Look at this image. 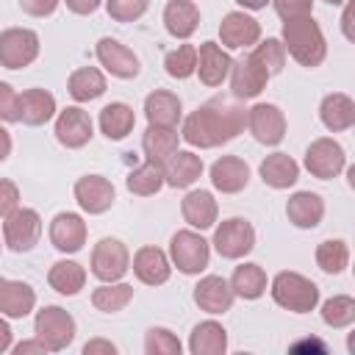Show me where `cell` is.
Returning a JSON list of instances; mask_svg holds the SVG:
<instances>
[{
  "instance_id": "cell-1",
  "label": "cell",
  "mask_w": 355,
  "mask_h": 355,
  "mask_svg": "<svg viewBox=\"0 0 355 355\" xmlns=\"http://www.w3.org/2000/svg\"><path fill=\"white\" fill-rule=\"evenodd\" d=\"M244 125H247V108L227 100H211L183 119L180 139L191 147L211 150L236 139L244 130Z\"/></svg>"
},
{
  "instance_id": "cell-2",
  "label": "cell",
  "mask_w": 355,
  "mask_h": 355,
  "mask_svg": "<svg viewBox=\"0 0 355 355\" xmlns=\"http://www.w3.org/2000/svg\"><path fill=\"white\" fill-rule=\"evenodd\" d=\"M280 42H283L286 53L297 64H302L308 69L319 67L324 61V55H327L324 33H322L319 22L311 14L308 17H297V19H286L283 22V39Z\"/></svg>"
},
{
  "instance_id": "cell-3",
  "label": "cell",
  "mask_w": 355,
  "mask_h": 355,
  "mask_svg": "<svg viewBox=\"0 0 355 355\" xmlns=\"http://www.w3.org/2000/svg\"><path fill=\"white\" fill-rule=\"evenodd\" d=\"M272 300L291 313H311L319 305V286L300 272H277L269 283Z\"/></svg>"
},
{
  "instance_id": "cell-4",
  "label": "cell",
  "mask_w": 355,
  "mask_h": 355,
  "mask_svg": "<svg viewBox=\"0 0 355 355\" xmlns=\"http://www.w3.org/2000/svg\"><path fill=\"white\" fill-rule=\"evenodd\" d=\"M169 261L183 275H200L208 269L211 244L197 230H178L169 241Z\"/></svg>"
},
{
  "instance_id": "cell-5",
  "label": "cell",
  "mask_w": 355,
  "mask_h": 355,
  "mask_svg": "<svg viewBox=\"0 0 355 355\" xmlns=\"http://www.w3.org/2000/svg\"><path fill=\"white\" fill-rule=\"evenodd\" d=\"M33 333L50 352H61L75 338V319L58 305H44L33 319Z\"/></svg>"
},
{
  "instance_id": "cell-6",
  "label": "cell",
  "mask_w": 355,
  "mask_h": 355,
  "mask_svg": "<svg viewBox=\"0 0 355 355\" xmlns=\"http://www.w3.org/2000/svg\"><path fill=\"white\" fill-rule=\"evenodd\" d=\"M42 239V216L33 208H17L3 219V244L11 252H31Z\"/></svg>"
},
{
  "instance_id": "cell-7",
  "label": "cell",
  "mask_w": 355,
  "mask_h": 355,
  "mask_svg": "<svg viewBox=\"0 0 355 355\" xmlns=\"http://www.w3.org/2000/svg\"><path fill=\"white\" fill-rule=\"evenodd\" d=\"M211 244H214V250L222 258L239 261L247 252H252V247H255V227L247 219H241V216H230L222 225H216Z\"/></svg>"
},
{
  "instance_id": "cell-8",
  "label": "cell",
  "mask_w": 355,
  "mask_h": 355,
  "mask_svg": "<svg viewBox=\"0 0 355 355\" xmlns=\"http://www.w3.org/2000/svg\"><path fill=\"white\" fill-rule=\"evenodd\" d=\"M130 269V252L119 239H100L92 250V275L100 283H116Z\"/></svg>"
},
{
  "instance_id": "cell-9",
  "label": "cell",
  "mask_w": 355,
  "mask_h": 355,
  "mask_svg": "<svg viewBox=\"0 0 355 355\" xmlns=\"http://www.w3.org/2000/svg\"><path fill=\"white\" fill-rule=\"evenodd\" d=\"M39 55V33L31 28H6L0 33V67L22 69Z\"/></svg>"
},
{
  "instance_id": "cell-10",
  "label": "cell",
  "mask_w": 355,
  "mask_h": 355,
  "mask_svg": "<svg viewBox=\"0 0 355 355\" xmlns=\"http://www.w3.org/2000/svg\"><path fill=\"white\" fill-rule=\"evenodd\" d=\"M347 166V153L344 147L330 139V136H322V139H313L305 150V169L319 178V180H330V178H338Z\"/></svg>"
},
{
  "instance_id": "cell-11",
  "label": "cell",
  "mask_w": 355,
  "mask_h": 355,
  "mask_svg": "<svg viewBox=\"0 0 355 355\" xmlns=\"http://www.w3.org/2000/svg\"><path fill=\"white\" fill-rule=\"evenodd\" d=\"M247 128L255 141L275 147L286 139V114L275 103H255L247 111Z\"/></svg>"
},
{
  "instance_id": "cell-12",
  "label": "cell",
  "mask_w": 355,
  "mask_h": 355,
  "mask_svg": "<svg viewBox=\"0 0 355 355\" xmlns=\"http://www.w3.org/2000/svg\"><path fill=\"white\" fill-rule=\"evenodd\" d=\"M94 136V125L92 116L80 108V105H67L64 111H58L55 116V139L67 147V150H80L92 141Z\"/></svg>"
},
{
  "instance_id": "cell-13",
  "label": "cell",
  "mask_w": 355,
  "mask_h": 355,
  "mask_svg": "<svg viewBox=\"0 0 355 355\" xmlns=\"http://www.w3.org/2000/svg\"><path fill=\"white\" fill-rule=\"evenodd\" d=\"M72 191H75L78 205L86 214H94V216L97 214H105L114 205V200H116L114 183L108 178H103V175H83V178H78Z\"/></svg>"
},
{
  "instance_id": "cell-14",
  "label": "cell",
  "mask_w": 355,
  "mask_h": 355,
  "mask_svg": "<svg viewBox=\"0 0 355 355\" xmlns=\"http://www.w3.org/2000/svg\"><path fill=\"white\" fill-rule=\"evenodd\" d=\"M230 89H233V97L239 100H250V97H258L266 83H269V72L252 58V55H244L239 61L230 64Z\"/></svg>"
},
{
  "instance_id": "cell-15",
  "label": "cell",
  "mask_w": 355,
  "mask_h": 355,
  "mask_svg": "<svg viewBox=\"0 0 355 355\" xmlns=\"http://www.w3.org/2000/svg\"><path fill=\"white\" fill-rule=\"evenodd\" d=\"M219 39H222V47L225 50L252 47L261 39V25H258V19H252L244 11H230L219 22Z\"/></svg>"
},
{
  "instance_id": "cell-16",
  "label": "cell",
  "mask_w": 355,
  "mask_h": 355,
  "mask_svg": "<svg viewBox=\"0 0 355 355\" xmlns=\"http://www.w3.org/2000/svg\"><path fill=\"white\" fill-rule=\"evenodd\" d=\"M97 53V61L105 67V72H111L114 78H122V80H130L139 75V58L130 47H125L122 42L111 39V36H103L94 47Z\"/></svg>"
},
{
  "instance_id": "cell-17",
  "label": "cell",
  "mask_w": 355,
  "mask_h": 355,
  "mask_svg": "<svg viewBox=\"0 0 355 355\" xmlns=\"http://www.w3.org/2000/svg\"><path fill=\"white\" fill-rule=\"evenodd\" d=\"M50 244L58 252H78L86 244V222L80 214L61 211L50 222Z\"/></svg>"
},
{
  "instance_id": "cell-18",
  "label": "cell",
  "mask_w": 355,
  "mask_h": 355,
  "mask_svg": "<svg viewBox=\"0 0 355 355\" xmlns=\"http://www.w3.org/2000/svg\"><path fill=\"white\" fill-rule=\"evenodd\" d=\"M233 300H236V294H233L230 283L219 275H205L194 286V302L200 305V311H205L211 316L227 313L233 308Z\"/></svg>"
},
{
  "instance_id": "cell-19",
  "label": "cell",
  "mask_w": 355,
  "mask_h": 355,
  "mask_svg": "<svg viewBox=\"0 0 355 355\" xmlns=\"http://www.w3.org/2000/svg\"><path fill=\"white\" fill-rule=\"evenodd\" d=\"M211 183L222 194H239L250 183V166L239 155H222L211 164Z\"/></svg>"
},
{
  "instance_id": "cell-20",
  "label": "cell",
  "mask_w": 355,
  "mask_h": 355,
  "mask_svg": "<svg viewBox=\"0 0 355 355\" xmlns=\"http://www.w3.org/2000/svg\"><path fill=\"white\" fill-rule=\"evenodd\" d=\"M130 269L144 286H164L172 275V261L158 247H141V250H136Z\"/></svg>"
},
{
  "instance_id": "cell-21",
  "label": "cell",
  "mask_w": 355,
  "mask_h": 355,
  "mask_svg": "<svg viewBox=\"0 0 355 355\" xmlns=\"http://www.w3.org/2000/svg\"><path fill=\"white\" fill-rule=\"evenodd\" d=\"M230 64L233 58L227 55V50L216 42H202L200 50H197V75H200V83L205 86H222V80L227 78L230 72Z\"/></svg>"
},
{
  "instance_id": "cell-22",
  "label": "cell",
  "mask_w": 355,
  "mask_h": 355,
  "mask_svg": "<svg viewBox=\"0 0 355 355\" xmlns=\"http://www.w3.org/2000/svg\"><path fill=\"white\" fill-rule=\"evenodd\" d=\"M286 216L300 230H313L324 216V200L316 191H297L286 202Z\"/></svg>"
},
{
  "instance_id": "cell-23",
  "label": "cell",
  "mask_w": 355,
  "mask_h": 355,
  "mask_svg": "<svg viewBox=\"0 0 355 355\" xmlns=\"http://www.w3.org/2000/svg\"><path fill=\"white\" fill-rule=\"evenodd\" d=\"M319 119L330 133L349 130L355 125V100L344 92H333L319 105Z\"/></svg>"
},
{
  "instance_id": "cell-24",
  "label": "cell",
  "mask_w": 355,
  "mask_h": 355,
  "mask_svg": "<svg viewBox=\"0 0 355 355\" xmlns=\"http://www.w3.org/2000/svg\"><path fill=\"white\" fill-rule=\"evenodd\" d=\"M202 175V158L191 150H178L164 164V183L172 189H189Z\"/></svg>"
},
{
  "instance_id": "cell-25",
  "label": "cell",
  "mask_w": 355,
  "mask_h": 355,
  "mask_svg": "<svg viewBox=\"0 0 355 355\" xmlns=\"http://www.w3.org/2000/svg\"><path fill=\"white\" fill-rule=\"evenodd\" d=\"M180 214H183V219H186L191 227L208 230V227H214V222H216L219 205H216V200H214L211 191H205V189H191V191L183 197V202H180Z\"/></svg>"
},
{
  "instance_id": "cell-26",
  "label": "cell",
  "mask_w": 355,
  "mask_h": 355,
  "mask_svg": "<svg viewBox=\"0 0 355 355\" xmlns=\"http://www.w3.org/2000/svg\"><path fill=\"white\" fill-rule=\"evenodd\" d=\"M164 28L175 39H189L200 28V8L194 0H169L164 6Z\"/></svg>"
},
{
  "instance_id": "cell-27",
  "label": "cell",
  "mask_w": 355,
  "mask_h": 355,
  "mask_svg": "<svg viewBox=\"0 0 355 355\" xmlns=\"http://www.w3.org/2000/svg\"><path fill=\"white\" fill-rule=\"evenodd\" d=\"M55 116V97L47 89H28L19 94V122L39 128Z\"/></svg>"
},
{
  "instance_id": "cell-28",
  "label": "cell",
  "mask_w": 355,
  "mask_h": 355,
  "mask_svg": "<svg viewBox=\"0 0 355 355\" xmlns=\"http://www.w3.org/2000/svg\"><path fill=\"white\" fill-rule=\"evenodd\" d=\"M258 172H261V180L269 186V189H288V186H294L297 180H300V164L291 158V155H286V153H272V155H266L263 161H261V166H258Z\"/></svg>"
},
{
  "instance_id": "cell-29",
  "label": "cell",
  "mask_w": 355,
  "mask_h": 355,
  "mask_svg": "<svg viewBox=\"0 0 355 355\" xmlns=\"http://www.w3.org/2000/svg\"><path fill=\"white\" fill-rule=\"evenodd\" d=\"M178 144H180L178 130L166 128V125H150L141 136V150H144L147 161H155L161 166L178 153Z\"/></svg>"
},
{
  "instance_id": "cell-30",
  "label": "cell",
  "mask_w": 355,
  "mask_h": 355,
  "mask_svg": "<svg viewBox=\"0 0 355 355\" xmlns=\"http://www.w3.org/2000/svg\"><path fill=\"white\" fill-rule=\"evenodd\" d=\"M144 116L150 125H166V128H175L183 116V105H180V97L172 94V92H153L147 94L144 100Z\"/></svg>"
},
{
  "instance_id": "cell-31",
  "label": "cell",
  "mask_w": 355,
  "mask_h": 355,
  "mask_svg": "<svg viewBox=\"0 0 355 355\" xmlns=\"http://www.w3.org/2000/svg\"><path fill=\"white\" fill-rule=\"evenodd\" d=\"M189 349H191V355H222L227 349V330L219 322L205 319V322L194 324V330L189 336Z\"/></svg>"
},
{
  "instance_id": "cell-32",
  "label": "cell",
  "mask_w": 355,
  "mask_h": 355,
  "mask_svg": "<svg viewBox=\"0 0 355 355\" xmlns=\"http://www.w3.org/2000/svg\"><path fill=\"white\" fill-rule=\"evenodd\" d=\"M36 305V291L22 283V280H6L3 294H0V313L8 319H22L33 311Z\"/></svg>"
},
{
  "instance_id": "cell-33",
  "label": "cell",
  "mask_w": 355,
  "mask_h": 355,
  "mask_svg": "<svg viewBox=\"0 0 355 355\" xmlns=\"http://www.w3.org/2000/svg\"><path fill=\"white\" fill-rule=\"evenodd\" d=\"M47 283L53 291L64 294V297H75L80 294V288L86 286V269L78 261H55L47 272Z\"/></svg>"
},
{
  "instance_id": "cell-34",
  "label": "cell",
  "mask_w": 355,
  "mask_h": 355,
  "mask_svg": "<svg viewBox=\"0 0 355 355\" xmlns=\"http://www.w3.org/2000/svg\"><path fill=\"white\" fill-rule=\"evenodd\" d=\"M67 92L75 103H92L105 92V75L97 67H80L69 75Z\"/></svg>"
},
{
  "instance_id": "cell-35",
  "label": "cell",
  "mask_w": 355,
  "mask_h": 355,
  "mask_svg": "<svg viewBox=\"0 0 355 355\" xmlns=\"http://www.w3.org/2000/svg\"><path fill=\"white\" fill-rule=\"evenodd\" d=\"M97 122H100V130H103V136L108 141H119V139H125L133 130L136 114H133V108L128 103H108L100 111V119Z\"/></svg>"
},
{
  "instance_id": "cell-36",
  "label": "cell",
  "mask_w": 355,
  "mask_h": 355,
  "mask_svg": "<svg viewBox=\"0 0 355 355\" xmlns=\"http://www.w3.org/2000/svg\"><path fill=\"white\" fill-rule=\"evenodd\" d=\"M227 283H230L233 294L241 297V300H258L266 291V286H269L266 272L258 263H241V266H236L233 269V277Z\"/></svg>"
},
{
  "instance_id": "cell-37",
  "label": "cell",
  "mask_w": 355,
  "mask_h": 355,
  "mask_svg": "<svg viewBox=\"0 0 355 355\" xmlns=\"http://www.w3.org/2000/svg\"><path fill=\"white\" fill-rule=\"evenodd\" d=\"M125 186H128V191L136 194V197L158 194L161 186H164V166L155 164V161H144L141 166L130 169V175L125 178Z\"/></svg>"
},
{
  "instance_id": "cell-38",
  "label": "cell",
  "mask_w": 355,
  "mask_h": 355,
  "mask_svg": "<svg viewBox=\"0 0 355 355\" xmlns=\"http://www.w3.org/2000/svg\"><path fill=\"white\" fill-rule=\"evenodd\" d=\"M130 300H133V286H130V283H122V280H116V283H103V286H97V288L92 291V305H94L97 311H103V313H116V311H122Z\"/></svg>"
},
{
  "instance_id": "cell-39",
  "label": "cell",
  "mask_w": 355,
  "mask_h": 355,
  "mask_svg": "<svg viewBox=\"0 0 355 355\" xmlns=\"http://www.w3.org/2000/svg\"><path fill=\"white\" fill-rule=\"evenodd\" d=\"M316 263L327 275H341L349 266V247L344 239H327L316 247Z\"/></svg>"
},
{
  "instance_id": "cell-40",
  "label": "cell",
  "mask_w": 355,
  "mask_h": 355,
  "mask_svg": "<svg viewBox=\"0 0 355 355\" xmlns=\"http://www.w3.org/2000/svg\"><path fill=\"white\" fill-rule=\"evenodd\" d=\"M322 322L333 330H344L355 322V300L349 294H336L322 302Z\"/></svg>"
},
{
  "instance_id": "cell-41",
  "label": "cell",
  "mask_w": 355,
  "mask_h": 355,
  "mask_svg": "<svg viewBox=\"0 0 355 355\" xmlns=\"http://www.w3.org/2000/svg\"><path fill=\"white\" fill-rule=\"evenodd\" d=\"M164 67H166V75H169V78H178V80L191 78L194 69H197V47H194V44H180V47H175L172 53H166Z\"/></svg>"
},
{
  "instance_id": "cell-42",
  "label": "cell",
  "mask_w": 355,
  "mask_h": 355,
  "mask_svg": "<svg viewBox=\"0 0 355 355\" xmlns=\"http://www.w3.org/2000/svg\"><path fill=\"white\" fill-rule=\"evenodd\" d=\"M269 75H277V72H283V67H286V47H283V42L280 39H263L261 44H255V50L250 53Z\"/></svg>"
},
{
  "instance_id": "cell-43",
  "label": "cell",
  "mask_w": 355,
  "mask_h": 355,
  "mask_svg": "<svg viewBox=\"0 0 355 355\" xmlns=\"http://www.w3.org/2000/svg\"><path fill=\"white\" fill-rule=\"evenodd\" d=\"M144 352L147 355H180V341L166 327H150L144 336Z\"/></svg>"
},
{
  "instance_id": "cell-44",
  "label": "cell",
  "mask_w": 355,
  "mask_h": 355,
  "mask_svg": "<svg viewBox=\"0 0 355 355\" xmlns=\"http://www.w3.org/2000/svg\"><path fill=\"white\" fill-rule=\"evenodd\" d=\"M150 0H105L108 17L116 22H136L147 11Z\"/></svg>"
},
{
  "instance_id": "cell-45",
  "label": "cell",
  "mask_w": 355,
  "mask_h": 355,
  "mask_svg": "<svg viewBox=\"0 0 355 355\" xmlns=\"http://www.w3.org/2000/svg\"><path fill=\"white\" fill-rule=\"evenodd\" d=\"M0 122H19V94L6 80H0Z\"/></svg>"
},
{
  "instance_id": "cell-46",
  "label": "cell",
  "mask_w": 355,
  "mask_h": 355,
  "mask_svg": "<svg viewBox=\"0 0 355 355\" xmlns=\"http://www.w3.org/2000/svg\"><path fill=\"white\" fill-rule=\"evenodd\" d=\"M277 17L286 19H297V17H308L313 11V0H272Z\"/></svg>"
},
{
  "instance_id": "cell-47",
  "label": "cell",
  "mask_w": 355,
  "mask_h": 355,
  "mask_svg": "<svg viewBox=\"0 0 355 355\" xmlns=\"http://www.w3.org/2000/svg\"><path fill=\"white\" fill-rule=\"evenodd\" d=\"M19 208V189L14 180L0 178V219H6L11 211Z\"/></svg>"
},
{
  "instance_id": "cell-48",
  "label": "cell",
  "mask_w": 355,
  "mask_h": 355,
  "mask_svg": "<svg viewBox=\"0 0 355 355\" xmlns=\"http://www.w3.org/2000/svg\"><path fill=\"white\" fill-rule=\"evenodd\" d=\"M61 0H19V8L31 17H50Z\"/></svg>"
},
{
  "instance_id": "cell-49",
  "label": "cell",
  "mask_w": 355,
  "mask_h": 355,
  "mask_svg": "<svg viewBox=\"0 0 355 355\" xmlns=\"http://www.w3.org/2000/svg\"><path fill=\"white\" fill-rule=\"evenodd\" d=\"M83 355H116V344L105 338H92L83 344Z\"/></svg>"
},
{
  "instance_id": "cell-50",
  "label": "cell",
  "mask_w": 355,
  "mask_h": 355,
  "mask_svg": "<svg viewBox=\"0 0 355 355\" xmlns=\"http://www.w3.org/2000/svg\"><path fill=\"white\" fill-rule=\"evenodd\" d=\"M64 3H67V8H69L72 14H80V17L94 14V11L103 6V0H64Z\"/></svg>"
},
{
  "instance_id": "cell-51",
  "label": "cell",
  "mask_w": 355,
  "mask_h": 355,
  "mask_svg": "<svg viewBox=\"0 0 355 355\" xmlns=\"http://www.w3.org/2000/svg\"><path fill=\"white\" fill-rule=\"evenodd\" d=\"M31 352H39V355H44V352H50V349L44 347V341H42V338H28V341H19V344H14V355H31Z\"/></svg>"
},
{
  "instance_id": "cell-52",
  "label": "cell",
  "mask_w": 355,
  "mask_h": 355,
  "mask_svg": "<svg viewBox=\"0 0 355 355\" xmlns=\"http://www.w3.org/2000/svg\"><path fill=\"white\" fill-rule=\"evenodd\" d=\"M352 14H355L352 0H347V3H344V17H341V31H344V39H347V42H355V31H352Z\"/></svg>"
},
{
  "instance_id": "cell-53",
  "label": "cell",
  "mask_w": 355,
  "mask_h": 355,
  "mask_svg": "<svg viewBox=\"0 0 355 355\" xmlns=\"http://www.w3.org/2000/svg\"><path fill=\"white\" fill-rule=\"evenodd\" d=\"M11 338H14V333H11L8 322H6V319H0V355L11 349Z\"/></svg>"
},
{
  "instance_id": "cell-54",
  "label": "cell",
  "mask_w": 355,
  "mask_h": 355,
  "mask_svg": "<svg viewBox=\"0 0 355 355\" xmlns=\"http://www.w3.org/2000/svg\"><path fill=\"white\" fill-rule=\"evenodd\" d=\"M11 155V133L6 128H0V164Z\"/></svg>"
},
{
  "instance_id": "cell-55",
  "label": "cell",
  "mask_w": 355,
  "mask_h": 355,
  "mask_svg": "<svg viewBox=\"0 0 355 355\" xmlns=\"http://www.w3.org/2000/svg\"><path fill=\"white\" fill-rule=\"evenodd\" d=\"M236 3L247 11H258V8H266V3H272V0H236Z\"/></svg>"
},
{
  "instance_id": "cell-56",
  "label": "cell",
  "mask_w": 355,
  "mask_h": 355,
  "mask_svg": "<svg viewBox=\"0 0 355 355\" xmlns=\"http://www.w3.org/2000/svg\"><path fill=\"white\" fill-rule=\"evenodd\" d=\"M324 3H330V6H344L347 0H324Z\"/></svg>"
},
{
  "instance_id": "cell-57",
  "label": "cell",
  "mask_w": 355,
  "mask_h": 355,
  "mask_svg": "<svg viewBox=\"0 0 355 355\" xmlns=\"http://www.w3.org/2000/svg\"><path fill=\"white\" fill-rule=\"evenodd\" d=\"M3 286H6V277H0V294H3Z\"/></svg>"
},
{
  "instance_id": "cell-58",
  "label": "cell",
  "mask_w": 355,
  "mask_h": 355,
  "mask_svg": "<svg viewBox=\"0 0 355 355\" xmlns=\"http://www.w3.org/2000/svg\"><path fill=\"white\" fill-rule=\"evenodd\" d=\"M0 250H3V244H0Z\"/></svg>"
}]
</instances>
